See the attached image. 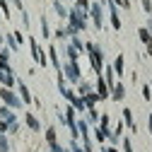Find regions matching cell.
I'll list each match as a JSON object with an SVG mask.
<instances>
[{
    "label": "cell",
    "instance_id": "6da1fadb",
    "mask_svg": "<svg viewBox=\"0 0 152 152\" xmlns=\"http://www.w3.org/2000/svg\"><path fill=\"white\" fill-rule=\"evenodd\" d=\"M63 77H68L70 82H80V68L75 61H68L65 68H63Z\"/></svg>",
    "mask_w": 152,
    "mask_h": 152
},
{
    "label": "cell",
    "instance_id": "7a4b0ae2",
    "mask_svg": "<svg viewBox=\"0 0 152 152\" xmlns=\"http://www.w3.org/2000/svg\"><path fill=\"white\" fill-rule=\"evenodd\" d=\"M0 97H3V102H5L7 106H12V109H20V106H22V99H17L10 87H3V89H0Z\"/></svg>",
    "mask_w": 152,
    "mask_h": 152
},
{
    "label": "cell",
    "instance_id": "3957f363",
    "mask_svg": "<svg viewBox=\"0 0 152 152\" xmlns=\"http://www.w3.org/2000/svg\"><path fill=\"white\" fill-rule=\"evenodd\" d=\"M89 12H92V20H94V27L97 29H102V3H94V5H89Z\"/></svg>",
    "mask_w": 152,
    "mask_h": 152
},
{
    "label": "cell",
    "instance_id": "277c9868",
    "mask_svg": "<svg viewBox=\"0 0 152 152\" xmlns=\"http://www.w3.org/2000/svg\"><path fill=\"white\" fill-rule=\"evenodd\" d=\"M29 44H31V53H34L36 63H39V65H46V56H44V51L39 48V44H36L34 39H29Z\"/></svg>",
    "mask_w": 152,
    "mask_h": 152
},
{
    "label": "cell",
    "instance_id": "5b68a950",
    "mask_svg": "<svg viewBox=\"0 0 152 152\" xmlns=\"http://www.w3.org/2000/svg\"><path fill=\"white\" fill-rule=\"evenodd\" d=\"M106 7H109V12H111V27H113V29H121V20H118L116 5H113V3H109V0H106Z\"/></svg>",
    "mask_w": 152,
    "mask_h": 152
},
{
    "label": "cell",
    "instance_id": "8992f818",
    "mask_svg": "<svg viewBox=\"0 0 152 152\" xmlns=\"http://www.w3.org/2000/svg\"><path fill=\"white\" fill-rule=\"evenodd\" d=\"M126 97V87L123 85H113V92H111V99L113 102H121Z\"/></svg>",
    "mask_w": 152,
    "mask_h": 152
},
{
    "label": "cell",
    "instance_id": "52a82bcc",
    "mask_svg": "<svg viewBox=\"0 0 152 152\" xmlns=\"http://www.w3.org/2000/svg\"><path fill=\"white\" fill-rule=\"evenodd\" d=\"M97 94H99V99H109V87H106V82H104V77H99L97 80Z\"/></svg>",
    "mask_w": 152,
    "mask_h": 152
},
{
    "label": "cell",
    "instance_id": "ba28073f",
    "mask_svg": "<svg viewBox=\"0 0 152 152\" xmlns=\"http://www.w3.org/2000/svg\"><path fill=\"white\" fill-rule=\"evenodd\" d=\"M138 34H140V41H142V44H152V31H150V29L140 27V31H138Z\"/></svg>",
    "mask_w": 152,
    "mask_h": 152
},
{
    "label": "cell",
    "instance_id": "9c48e42d",
    "mask_svg": "<svg viewBox=\"0 0 152 152\" xmlns=\"http://www.w3.org/2000/svg\"><path fill=\"white\" fill-rule=\"evenodd\" d=\"M123 121L130 126V130H138V128H135V123H133V113H130V109H123Z\"/></svg>",
    "mask_w": 152,
    "mask_h": 152
},
{
    "label": "cell",
    "instance_id": "30bf717a",
    "mask_svg": "<svg viewBox=\"0 0 152 152\" xmlns=\"http://www.w3.org/2000/svg\"><path fill=\"white\" fill-rule=\"evenodd\" d=\"M20 94H22V102H24V104H29V102H31V94H29L27 85H22V82H20Z\"/></svg>",
    "mask_w": 152,
    "mask_h": 152
},
{
    "label": "cell",
    "instance_id": "8fae6325",
    "mask_svg": "<svg viewBox=\"0 0 152 152\" xmlns=\"http://www.w3.org/2000/svg\"><path fill=\"white\" fill-rule=\"evenodd\" d=\"M109 135H111V133H109V128H102V126L97 128V140H99V142H104Z\"/></svg>",
    "mask_w": 152,
    "mask_h": 152
},
{
    "label": "cell",
    "instance_id": "7c38bea8",
    "mask_svg": "<svg viewBox=\"0 0 152 152\" xmlns=\"http://www.w3.org/2000/svg\"><path fill=\"white\" fill-rule=\"evenodd\" d=\"M27 126H29L31 130H39V128H41V126H39V121H36L31 113H27Z\"/></svg>",
    "mask_w": 152,
    "mask_h": 152
},
{
    "label": "cell",
    "instance_id": "4fadbf2b",
    "mask_svg": "<svg viewBox=\"0 0 152 152\" xmlns=\"http://www.w3.org/2000/svg\"><path fill=\"white\" fill-rule=\"evenodd\" d=\"M70 150H72V152H92L89 147H82V145H77V140H72V142H70Z\"/></svg>",
    "mask_w": 152,
    "mask_h": 152
},
{
    "label": "cell",
    "instance_id": "5bb4252c",
    "mask_svg": "<svg viewBox=\"0 0 152 152\" xmlns=\"http://www.w3.org/2000/svg\"><path fill=\"white\" fill-rule=\"evenodd\" d=\"M46 142L48 145H56V128H48L46 130Z\"/></svg>",
    "mask_w": 152,
    "mask_h": 152
},
{
    "label": "cell",
    "instance_id": "9a60e30c",
    "mask_svg": "<svg viewBox=\"0 0 152 152\" xmlns=\"http://www.w3.org/2000/svg\"><path fill=\"white\" fill-rule=\"evenodd\" d=\"M113 70H116L118 75H123V56H118V58H116V65H113Z\"/></svg>",
    "mask_w": 152,
    "mask_h": 152
},
{
    "label": "cell",
    "instance_id": "2e32d148",
    "mask_svg": "<svg viewBox=\"0 0 152 152\" xmlns=\"http://www.w3.org/2000/svg\"><path fill=\"white\" fill-rule=\"evenodd\" d=\"M41 31H44V39H48V36H51V29H48V22H46V17L41 20Z\"/></svg>",
    "mask_w": 152,
    "mask_h": 152
},
{
    "label": "cell",
    "instance_id": "e0dca14e",
    "mask_svg": "<svg viewBox=\"0 0 152 152\" xmlns=\"http://www.w3.org/2000/svg\"><path fill=\"white\" fill-rule=\"evenodd\" d=\"M0 10L5 12V17L10 20V7H7V0H0Z\"/></svg>",
    "mask_w": 152,
    "mask_h": 152
},
{
    "label": "cell",
    "instance_id": "ac0fdd59",
    "mask_svg": "<svg viewBox=\"0 0 152 152\" xmlns=\"http://www.w3.org/2000/svg\"><path fill=\"white\" fill-rule=\"evenodd\" d=\"M97 118H99V113H97V109H94V106H92V109H89V121L94 123V121H97Z\"/></svg>",
    "mask_w": 152,
    "mask_h": 152
},
{
    "label": "cell",
    "instance_id": "d6986e66",
    "mask_svg": "<svg viewBox=\"0 0 152 152\" xmlns=\"http://www.w3.org/2000/svg\"><path fill=\"white\" fill-rule=\"evenodd\" d=\"M123 152H133V145H130L128 138H123Z\"/></svg>",
    "mask_w": 152,
    "mask_h": 152
},
{
    "label": "cell",
    "instance_id": "ffe728a7",
    "mask_svg": "<svg viewBox=\"0 0 152 152\" xmlns=\"http://www.w3.org/2000/svg\"><path fill=\"white\" fill-rule=\"evenodd\" d=\"M142 97H145V99H152V89H150L147 85L142 87Z\"/></svg>",
    "mask_w": 152,
    "mask_h": 152
},
{
    "label": "cell",
    "instance_id": "44dd1931",
    "mask_svg": "<svg viewBox=\"0 0 152 152\" xmlns=\"http://www.w3.org/2000/svg\"><path fill=\"white\" fill-rule=\"evenodd\" d=\"M142 10L145 12H152V3H150V0H142Z\"/></svg>",
    "mask_w": 152,
    "mask_h": 152
},
{
    "label": "cell",
    "instance_id": "7402d4cb",
    "mask_svg": "<svg viewBox=\"0 0 152 152\" xmlns=\"http://www.w3.org/2000/svg\"><path fill=\"white\" fill-rule=\"evenodd\" d=\"M102 128H109V113H104V116H102Z\"/></svg>",
    "mask_w": 152,
    "mask_h": 152
},
{
    "label": "cell",
    "instance_id": "603a6c76",
    "mask_svg": "<svg viewBox=\"0 0 152 152\" xmlns=\"http://www.w3.org/2000/svg\"><path fill=\"white\" fill-rule=\"evenodd\" d=\"M51 152H63V147H61L58 142H56V145H51Z\"/></svg>",
    "mask_w": 152,
    "mask_h": 152
},
{
    "label": "cell",
    "instance_id": "cb8c5ba5",
    "mask_svg": "<svg viewBox=\"0 0 152 152\" xmlns=\"http://www.w3.org/2000/svg\"><path fill=\"white\" fill-rule=\"evenodd\" d=\"M12 3H15L17 7H20V10H24V7H22V0H12Z\"/></svg>",
    "mask_w": 152,
    "mask_h": 152
},
{
    "label": "cell",
    "instance_id": "d4e9b609",
    "mask_svg": "<svg viewBox=\"0 0 152 152\" xmlns=\"http://www.w3.org/2000/svg\"><path fill=\"white\" fill-rule=\"evenodd\" d=\"M104 152H116V147H106V150H104Z\"/></svg>",
    "mask_w": 152,
    "mask_h": 152
},
{
    "label": "cell",
    "instance_id": "484cf974",
    "mask_svg": "<svg viewBox=\"0 0 152 152\" xmlns=\"http://www.w3.org/2000/svg\"><path fill=\"white\" fill-rule=\"evenodd\" d=\"M147 53H150V56H152V44H147Z\"/></svg>",
    "mask_w": 152,
    "mask_h": 152
},
{
    "label": "cell",
    "instance_id": "4316f807",
    "mask_svg": "<svg viewBox=\"0 0 152 152\" xmlns=\"http://www.w3.org/2000/svg\"><path fill=\"white\" fill-rule=\"evenodd\" d=\"M150 133H152V113H150Z\"/></svg>",
    "mask_w": 152,
    "mask_h": 152
}]
</instances>
